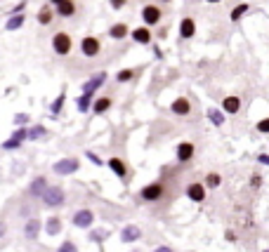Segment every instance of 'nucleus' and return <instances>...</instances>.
Listing matches in <instances>:
<instances>
[{
  "label": "nucleus",
  "instance_id": "a19ab883",
  "mask_svg": "<svg viewBox=\"0 0 269 252\" xmlns=\"http://www.w3.org/2000/svg\"><path fill=\"white\" fill-rule=\"evenodd\" d=\"M154 54H156L158 59H163V52H161V47H154Z\"/></svg>",
  "mask_w": 269,
  "mask_h": 252
},
{
  "label": "nucleus",
  "instance_id": "9b49d317",
  "mask_svg": "<svg viewBox=\"0 0 269 252\" xmlns=\"http://www.w3.org/2000/svg\"><path fill=\"white\" fill-rule=\"evenodd\" d=\"M170 111L175 116H179V118H187L189 113H191V102H189L187 97H177L175 102L170 104Z\"/></svg>",
  "mask_w": 269,
  "mask_h": 252
},
{
  "label": "nucleus",
  "instance_id": "58836bf2",
  "mask_svg": "<svg viewBox=\"0 0 269 252\" xmlns=\"http://www.w3.org/2000/svg\"><path fill=\"white\" fill-rule=\"evenodd\" d=\"M257 160H260L262 165H269V156H265V153H260V156H257Z\"/></svg>",
  "mask_w": 269,
  "mask_h": 252
},
{
  "label": "nucleus",
  "instance_id": "423d86ee",
  "mask_svg": "<svg viewBox=\"0 0 269 252\" xmlns=\"http://www.w3.org/2000/svg\"><path fill=\"white\" fill-rule=\"evenodd\" d=\"M81 52L83 57H97V54L102 52V42H99V38H94V36H85V38L81 40Z\"/></svg>",
  "mask_w": 269,
  "mask_h": 252
},
{
  "label": "nucleus",
  "instance_id": "dca6fc26",
  "mask_svg": "<svg viewBox=\"0 0 269 252\" xmlns=\"http://www.w3.org/2000/svg\"><path fill=\"white\" fill-rule=\"evenodd\" d=\"M36 19H38V24H41V26H50V24H52V19H54L52 5H43L41 10H38V14H36Z\"/></svg>",
  "mask_w": 269,
  "mask_h": 252
},
{
  "label": "nucleus",
  "instance_id": "4468645a",
  "mask_svg": "<svg viewBox=\"0 0 269 252\" xmlns=\"http://www.w3.org/2000/svg\"><path fill=\"white\" fill-rule=\"evenodd\" d=\"M76 10H78V7H76V2H73V0H62V2H57V5H54V12L59 14V17H64V19L73 17Z\"/></svg>",
  "mask_w": 269,
  "mask_h": 252
},
{
  "label": "nucleus",
  "instance_id": "2f4dec72",
  "mask_svg": "<svg viewBox=\"0 0 269 252\" xmlns=\"http://www.w3.org/2000/svg\"><path fill=\"white\" fill-rule=\"evenodd\" d=\"M255 130H257V132H260V134H269V118H262V120H257Z\"/></svg>",
  "mask_w": 269,
  "mask_h": 252
},
{
  "label": "nucleus",
  "instance_id": "1a4fd4ad",
  "mask_svg": "<svg viewBox=\"0 0 269 252\" xmlns=\"http://www.w3.org/2000/svg\"><path fill=\"white\" fill-rule=\"evenodd\" d=\"M241 106H243V102H241V97H236V94H229V97L222 99V111L227 116H236L241 111Z\"/></svg>",
  "mask_w": 269,
  "mask_h": 252
},
{
  "label": "nucleus",
  "instance_id": "ddd939ff",
  "mask_svg": "<svg viewBox=\"0 0 269 252\" xmlns=\"http://www.w3.org/2000/svg\"><path fill=\"white\" fill-rule=\"evenodd\" d=\"M194 36H196V21H194L191 17H184V19L179 21V38L191 40Z\"/></svg>",
  "mask_w": 269,
  "mask_h": 252
},
{
  "label": "nucleus",
  "instance_id": "4c0bfd02",
  "mask_svg": "<svg viewBox=\"0 0 269 252\" xmlns=\"http://www.w3.org/2000/svg\"><path fill=\"white\" fill-rule=\"evenodd\" d=\"M250 186H262V177H260V174H253V177H250Z\"/></svg>",
  "mask_w": 269,
  "mask_h": 252
},
{
  "label": "nucleus",
  "instance_id": "c85d7f7f",
  "mask_svg": "<svg viewBox=\"0 0 269 252\" xmlns=\"http://www.w3.org/2000/svg\"><path fill=\"white\" fill-rule=\"evenodd\" d=\"M133 78H134L133 68H121V71L116 73V83H130Z\"/></svg>",
  "mask_w": 269,
  "mask_h": 252
},
{
  "label": "nucleus",
  "instance_id": "5701e85b",
  "mask_svg": "<svg viewBox=\"0 0 269 252\" xmlns=\"http://www.w3.org/2000/svg\"><path fill=\"white\" fill-rule=\"evenodd\" d=\"M38 231H41V222H38V219H31V222L24 226V236H26L28 240L38 238Z\"/></svg>",
  "mask_w": 269,
  "mask_h": 252
},
{
  "label": "nucleus",
  "instance_id": "c9c22d12",
  "mask_svg": "<svg viewBox=\"0 0 269 252\" xmlns=\"http://www.w3.org/2000/svg\"><path fill=\"white\" fill-rule=\"evenodd\" d=\"M85 156H88V158L92 160L94 165H104V160L99 158V156H97V153H92V151H88V153H85Z\"/></svg>",
  "mask_w": 269,
  "mask_h": 252
},
{
  "label": "nucleus",
  "instance_id": "4be33fe9",
  "mask_svg": "<svg viewBox=\"0 0 269 252\" xmlns=\"http://www.w3.org/2000/svg\"><path fill=\"white\" fill-rule=\"evenodd\" d=\"M208 118H210V123H213V125H217V127H220V125H224V111H222V108H215V106H210L208 108Z\"/></svg>",
  "mask_w": 269,
  "mask_h": 252
},
{
  "label": "nucleus",
  "instance_id": "b1692460",
  "mask_svg": "<svg viewBox=\"0 0 269 252\" xmlns=\"http://www.w3.org/2000/svg\"><path fill=\"white\" fill-rule=\"evenodd\" d=\"M222 186V174L208 172L205 174V189H220Z\"/></svg>",
  "mask_w": 269,
  "mask_h": 252
},
{
  "label": "nucleus",
  "instance_id": "c756f323",
  "mask_svg": "<svg viewBox=\"0 0 269 252\" xmlns=\"http://www.w3.org/2000/svg\"><path fill=\"white\" fill-rule=\"evenodd\" d=\"M64 99H67V94L62 92L57 99L52 102V106H50V111H52V116H59V111H62V106H64Z\"/></svg>",
  "mask_w": 269,
  "mask_h": 252
},
{
  "label": "nucleus",
  "instance_id": "ea45409f",
  "mask_svg": "<svg viewBox=\"0 0 269 252\" xmlns=\"http://www.w3.org/2000/svg\"><path fill=\"white\" fill-rule=\"evenodd\" d=\"M154 252H173V250H170L168 245H158V248H156V250H154Z\"/></svg>",
  "mask_w": 269,
  "mask_h": 252
},
{
  "label": "nucleus",
  "instance_id": "e433bc0d",
  "mask_svg": "<svg viewBox=\"0 0 269 252\" xmlns=\"http://www.w3.org/2000/svg\"><path fill=\"white\" fill-rule=\"evenodd\" d=\"M14 123H17V125H26V123H28V116H26V113H19V116L14 118Z\"/></svg>",
  "mask_w": 269,
  "mask_h": 252
},
{
  "label": "nucleus",
  "instance_id": "c03bdc74",
  "mask_svg": "<svg viewBox=\"0 0 269 252\" xmlns=\"http://www.w3.org/2000/svg\"><path fill=\"white\" fill-rule=\"evenodd\" d=\"M165 2H168V0H165Z\"/></svg>",
  "mask_w": 269,
  "mask_h": 252
},
{
  "label": "nucleus",
  "instance_id": "f257e3e1",
  "mask_svg": "<svg viewBox=\"0 0 269 252\" xmlns=\"http://www.w3.org/2000/svg\"><path fill=\"white\" fill-rule=\"evenodd\" d=\"M52 50H54V54H59V57L71 54V50H73V40H71V36H68L67 31H59V33H54L52 36Z\"/></svg>",
  "mask_w": 269,
  "mask_h": 252
},
{
  "label": "nucleus",
  "instance_id": "cd10ccee",
  "mask_svg": "<svg viewBox=\"0 0 269 252\" xmlns=\"http://www.w3.org/2000/svg\"><path fill=\"white\" fill-rule=\"evenodd\" d=\"M90 104H92V94L83 92L81 97H78V111H81V113H88V111H90Z\"/></svg>",
  "mask_w": 269,
  "mask_h": 252
},
{
  "label": "nucleus",
  "instance_id": "37998d69",
  "mask_svg": "<svg viewBox=\"0 0 269 252\" xmlns=\"http://www.w3.org/2000/svg\"><path fill=\"white\" fill-rule=\"evenodd\" d=\"M47 2H50V5L54 7V5H57V2H62V0H47Z\"/></svg>",
  "mask_w": 269,
  "mask_h": 252
},
{
  "label": "nucleus",
  "instance_id": "a211bd4d",
  "mask_svg": "<svg viewBox=\"0 0 269 252\" xmlns=\"http://www.w3.org/2000/svg\"><path fill=\"white\" fill-rule=\"evenodd\" d=\"M113 104V99L111 97H99V99H94V106H92V113L94 116H102V113H107L109 108Z\"/></svg>",
  "mask_w": 269,
  "mask_h": 252
},
{
  "label": "nucleus",
  "instance_id": "79ce46f5",
  "mask_svg": "<svg viewBox=\"0 0 269 252\" xmlns=\"http://www.w3.org/2000/svg\"><path fill=\"white\" fill-rule=\"evenodd\" d=\"M205 2H210V5H217V2H222V0H205Z\"/></svg>",
  "mask_w": 269,
  "mask_h": 252
},
{
  "label": "nucleus",
  "instance_id": "6ab92c4d",
  "mask_svg": "<svg viewBox=\"0 0 269 252\" xmlns=\"http://www.w3.org/2000/svg\"><path fill=\"white\" fill-rule=\"evenodd\" d=\"M109 168H111V172L116 174V177H121V179L128 174V165H125L121 158H116V156H113V158H109Z\"/></svg>",
  "mask_w": 269,
  "mask_h": 252
},
{
  "label": "nucleus",
  "instance_id": "f3484780",
  "mask_svg": "<svg viewBox=\"0 0 269 252\" xmlns=\"http://www.w3.org/2000/svg\"><path fill=\"white\" fill-rule=\"evenodd\" d=\"M125 36H130V28H128V24H123V21H118V24H113V26L109 28V38L123 40Z\"/></svg>",
  "mask_w": 269,
  "mask_h": 252
},
{
  "label": "nucleus",
  "instance_id": "f704fd0d",
  "mask_svg": "<svg viewBox=\"0 0 269 252\" xmlns=\"http://www.w3.org/2000/svg\"><path fill=\"white\" fill-rule=\"evenodd\" d=\"M109 5H111V10H123L128 5V0H109Z\"/></svg>",
  "mask_w": 269,
  "mask_h": 252
},
{
  "label": "nucleus",
  "instance_id": "7c9ffc66",
  "mask_svg": "<svg viewBox=\"0 0 269 252\" xmlns=\"http://www.w3.org/2000/svg\"><path fill=\"white\" fill-rule=\"evenodd\" d=\"M43 134H45V127H41V125H38V127H31V130H26L28 139H38V137H43Z\"/></svg>",
  "mask_w": 269,
  "mask_h": 252
},
{
  "label": "nucleus",
  "instance_id": "412c9836",
  "mask_svg": "<svg viewBox=\"0 0 269 252\" xmlns=\"http://www.w3.org/2000/svg\"><path fill=\"white\" fill-rule=\"evenodd\" d=\"M104 80H107V73H97L94 78H90L85 85H83V92H90L94 94V90L99 87V85H104Z\"/></svg>",
  "mask_w": 269,
  "mask_h": 252
},
{
  "label": "nucleus",
  "instance_id": "9d476101",
  "mask_svg": "<svg viewBox=\"0 0 269 252\" xmlns=\"http://www.w3.org/2000/svg\"><path fill=\"white\" fill-rule=\"evenodd\" d=\"M94 222V212L92 210H78V212H73V226H78V229H90Z\"/></svg>",
  "mask_w": 269,
  "mask_h": 252
},
{
  "label": "nucleus",
  "instance_id": "2eb2a0df",
  "mask_svg": "<svg viewBox=\"0 0 269 252\" xmlns=\"http://www.w3.org/2000/svg\"><path fill=\"white\" fill-rule=\"evenodd\" d=\"M139 238H142L139 226H134V224L123 226V231H121V240H123V243H134V240H139Z\"/></svg>",
  "mask_w": 269,
  "mask_h": 252
},
{
  "label": "nucleus",
  "instance_id": "f8f14e48",
  "mask_svg": "<svg viewBox=\"0 0 269 252\" xmlns=\"http://www.w3.org/2000/svg\"><path fill=\"white\" fill-rule=\"evenodd\" d=\"M130 38L137 45H151V28L149 26H137L134 31H130Z\"/></svg>",
  "mask_w": 269,
  "mask_h": 252
},
{
  "label": "nucleus",
  "instance_id": "aec40b11",
  "mask_svg": "<svg viewBox=\"0 0 269 252\" xmlns=\"http://www.w3.org/2000/svg\"><path fill=\"white\" fill-rule=\"evenodd\" d=\"M248 12H250V2H239V5H236V7L229 12V19L236 24V21H239V19H243Z\"/></svg>",
  "mask_w": 269,
  "mask_h": 252
},
{
  "label": "nucleus",
  "instance_id": "f03ea898",
  "mask_svg": "<svg viewBox=\"0 0 269 252\" xmlns=\"http://www.w3.org/2000/svg\"><path fill=\"white\" fill-rule=\"evenodd\" d=\"M163 196H165V184L163 182H151V184H147L139 191V198L144 203H158Z\"/></svg>",
  "mask_w": 269,
  "mask_h": 252
},
{
  "label": "nucleus",
  "instance_id": "72a5a7b5",
  "mask_svg": "<svg viewBox=\"0 0 269 252\" xmlns=\"http://www.w3.org/2000/svg\"><path fill=\"white\" fill-rule=\"evenodd\" d=\"M19 146H22V139H17L12 134V139H7V142L2 144V148H19Z\"/></svg>",
  "mask_w": 269,
  "mask_h": 252
},
{
  "label": "nucleus",
  "instance_id": "7ed1b4c3",
  "mask_svg": "<svg viewBox=\"0 0 269 252\" xmlns=\"http://www.w3.org/2000/svg\"><path fill=\"white\" fill-rule=\"evenodd\" d=\"M43 203L47 205V208H59V205H64V191L59 189V186H47L45 191H43Z\"/></svg>",
  "mask_w": 269,
  "mask_h": 252
},
{
  "label": "nucleus",
  "instance_id": "0eeeda50",
  "mask_svg": "<svg viewBox=\"0 0 269 252\" xmlns=\"http://www.w3.org/2000/svg\"><path fill=\"white\" fill-rule=\"evenodd\" d=\"M78 168H81L78 158H64V160H57L52 170L57 174H73V172H78Z\"/></svg>",
  "mask_w": 269,
  "mask_h": 252
},
{
  "label": "nucleus",
  "instance_id": "39448f33",
  "mask_svg": "<svg viewBox=\"0 0 269 252\" xmlns=\"http://www.w3.org/2000/svg\"><path fill=\"white\" fill-rule=\"evenodd\" d=\"M184 193H187V198L191 200V203H203V200L208 198V189H205V184H201V182H191V184L184 189Z\"/></svg>",
  "mask_w": 269,
  "mask_h": 252
},
{
  "label": "nucleus",
  "instance_id": "bb28decb",
  "mask_svg": "<svg viewBox=\"0 0 269 252\" xmlns=\"http://www.w3.org/2000/svg\"><path fill=\"white\" fill-rule=\"evenodd\" d=\"M45 231H47L50 236H57V233L62 231V222H59L57 217H50V219L45 222Z\"/></svg>",
  "mask_w": 269,
  "mask_h": 252
},
{
  "label": "nucleus",
  "instance_id": "a878e982",
  "mask_svg": "<svg viewBox=\"0 0 269 252\" xmlns=\"http://www.w3.org/2000/svg\"><path fill=\"white\" fill-rule=\"evenodd\" d=\"M45 189H47V182H45L43 177H38V179H36V182L31 184L28 193H31V196H43V191H45Z\"/></svg>",
  "mask_w": 269,
  "mask_h": 252
},
{
  "label": "nucleus",
  "instance_id": "393cba45",
  "mask_svg": "<svg viewBox=\"0 0 269 252\" xmlns=\"http://www.w3.org/2000/svg\"><path fill=\"white\" fill-rule=\"evenodd\" d=\"M22 24H24V14H12L10 19H7V24H5V28L7 31H17V28H22Z\"/></svg>",
  "mask_w": 269,
  "mask_h": 252
},
{
  "label": "nucleus",
  "instance_id": "20e7f679",
  "mask_svg": "<svg viewBox=\"0 0 269 252\" xmlns=\"http://www.w3.org/2000/svg\"><path fill=\"white\" fill-rule=\"evenodd\" d=\"M163 19V10L158 5H144L142 7V21H144V26H156V24H161Z\"/></svg>",
  "mask_w": 269,
  "mask_h": 252
},
{
  "label": "nucleus",
  "instance_id": "473e14b6",
  "mask_svg": "<svg viewBox=\"0 0 269 252\" xmlns=\"http://www.w3.org/2000/svg\"><path fill=\"white\" fill-rule=\"evenodd\" d=\"M57 252H78V248H76V243H71V240H64L62 245H59V250Z\"/></svg>",
  "mask_w": 269,
  "mask_h": 252
},
{
  "label": "nucleus",
  "instance_id": "6e6552de",
  "mask_svg": "<svg viewBox=\"0 0 269 252\" xmlns=\"http://www.w3.org/2000/svg\"><path fill=\"white\" fill-rule=\"evenodd\" d=\"M175 153H177V163H189V160L196 156V146L191 144V142H179Z\"/></svg>",
  "mask_w": 269,
  "mask_h": 252
}]
</instances>
